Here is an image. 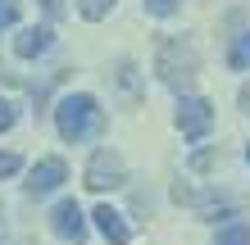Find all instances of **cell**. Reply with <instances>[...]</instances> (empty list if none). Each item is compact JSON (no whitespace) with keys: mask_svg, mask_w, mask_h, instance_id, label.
Listing matches in <instances>:
<instances>
[{"mask_svg":"<svg viewBox=\"0 0 250 245\" xmlns=\"http://www.w3.org/2000/svg\"><path fill=\"white\" fill-rule=\"evenodd\" d=\"M50 232L60 236L64 245H82V241H86V213H82V205H78L73 195L55 200V209H50Z\"/></svg>","mask_w":250,"mask_h":245,"instance_id":"6","label":"cell"},{"mask_svg":"<svg viewBox=\"0 0 250 245\" xmlns=\"http://www.w3.org/2000/svg\"><path fill=\"white\" fill-rule=\"evenodd\" d=\"M114 5H119V0H78V14L86 23H105L109 14H114Z\"/></svg>","mask_w":250,"mask_h":245,"instance_id":"11","label":"cell"},{"mask_svg":"<svg viewBox=\"0 0 250 245\" xmlns=\"http://www.w3.org/2000/svg\"><path fill=\"white\" fill-rule=\"evenodd\" d=\"M19 23V0H0V32Z\"/></svg>","mask_w":250,"mask_h":245,"instance_id":"17","label":"cell"},{"mask_svg":"<svg viewBox=\"0 0 250 245\" xmlns=\"http://www.w3.org/2000/svg\"><path fill=\"white\" fill-rule=\"evenodd\" d=\"M214 245H250V223H246V218L223 223V227L214 232Z\"/></svg>","mask_w":250,"mask_h":245,"instance_id":"10","label":"cell"},{"mask_svg":"<svg viewBox=\"0 0 250 245\" xmlns=\"http://www.w3.org/2000/svg\"><path fill=\"white\" fill-rule=\"evenodd\" d=\"M218 164V150H196L191 154V172H209Z\"/></svg>","mask_w":250,"mask_h":245,"instance_id":"16","label":"cell"},{"mask_svg":"<svg viewBox=\"0 0 250 245\" xmlns=\"http://www.w3.org/2000/svg\"><path fill=\"white\" fill-rule=\"evenodd\" d=\"M23 172V159L14 150H0V182H9V177H19Z\"/></svg>","mask_w":250,"mask_h":245,"instance_id":"15","label":"cell"},{"mask_svg":"<svg viewBox=\"0 0 250 245\" xmlns=\"http://www.w3.org/2000/svg\"><path fill=\"white\" fill-rule=\"evenodd\" d=\"M114 82L123 86L127 100H137V64H132V59H119V68H114Z\"/></svg>","mask_w":250,"mask_h":245,"instance_id":"12","label":"cell"},{"mask_svg":"<svg viewBox=\"0 0 250 245\" xmlns=\"http://www.w3.org/2000/svg\"><path fill=\"white\" fill-rule=\"evenodd\" d=\"M187 0H141V9L150 14V19H173V14H182Z\"/></svg>","mask_w":250,"mask_h":245,"instance_id":"13","label":"cell"},{"mask_svg":"<svg viewBox=\"0 0 250 245\" xmlns=\"http://www.w3.org/2000/svg\"><path fill=\"white\" fill-rule=\"evenodd\" d=\"M0 241H5V209H0Z\"/></svg>","mask_w":250,"mask_h":245,"instance_id":"20","label":"cell"},{"mask_svg":"<svg viewBox=\"0 0 250 245\" xmlns=\"http://www.w3.org/2000/svg\"><path fill=\"white\" fill-rule=\"evenodd\" d=\"M82 186H86V191H96V195L127 186V159L114 146H100L91 159H86V168H82Z\"/></svg>","mask_w":250,"mask_h":245,"instance_id":"3","label":"cell"},{"mask_svg":"<svg viewBox=\"0 0 250 245\" xmlns=\"http://www.w3.org/2000/svg\"><path fill=\"white\" fill-rule=\"evenodd\" d=\"M14 127H19V105H14L9 95H0V136L14 132Z\"/></svg>","mask_w":250,"mask_h":245,"instance_id":"14","label":"cell"},{"mask_svg":"<svg viewBox=\"0 0 250 245\" xmlns=\"http://www.w3.org/2000/svg\"><path fill=\"white\" fill-rule=\"evenodd\" d=\"M228 68H237V73H250V27L232 37V46H228Z\"/></svg>","mask_w":250,"mask_h":245,"instance_id":"9","label":"cell"},{"mask_svg":"<svg viewBox=\"0 0 250 245\" xmlns=\"http://www.w3.org/2000/svg\"><path fill=\"white\" fill-rule=\"evenodd\" d=\"M246 164H250V141H246Z\"/></svg>","mask_w":250,"mask_h":245,"instance_id":"21","label":"cell"},{"mask_svg":"<svg viewBox=\"0 0 250 245\" xmlns=\"http://www.w3.org/2000/svg\"><path fill=\"white\" fill-rule=\"evenodd\" d=\"M91 223H96V232L105 236L109 245H132V227H127V218L114 205H96L91 209Z\"/></svg>","mask_w":250,"mask_h":245,"instance_id":"8","label":"cell"},{"mask_svg":"<svg viewBox=\"0 0 250 245\" xmlns=\"http://www.w3.org/2000/svg\"><path fill=\"white\" fill-rule=\"evenodd\" d=\"M155 77L173 95H187L200 77V46L191 37H159L155 46Z\"/></svg>","mask_w":250,"mask_h":245,"instance_id":"2","label":"cell"},{"mask_svg":"<svg viewBox=\"0 0 250 245\" xmlns=\"http://www.w3.org/2000/svg\"><path fill=\"white\" fill-rule=\"evenodd\" d=\"M41 14H46V23H60L68 14V5H64V0H41Z\"/></svg>","mask_w":250,"mask_h":245,"instance_id":"18","label":"cell"},{"mask_svg":"<svg viewBox=\"0 0 250 245\" xmlns=\"http://www.w3.org/2000/svg\"><path fill=\"white\" fill-rule=\"evenodd\" d=\"M50 46H55V23L19 27V37H14V55L19 59H41V55H50Z\"/></svg>","mask_w":250,"mask_h":245,"instance_id":"7","label":"cell"},{"mask_svg":"<svg viewBox=\"0 0 250 245\" xmlns=\"http://www.w3.org/2000/svg\"><path fill=\"white\" fill-rule=\"evenodd\" d=\"M64 182H68V164L60 159V154H46V159H37L32 168H27L23 191L32 195V200H46V195H55V191H60Z\"/></svg>","mask_w":250,"mask_h":245,"instance_id":"5","label":"cell"},{"mask_svg":"<svg viewBox=\"0 0 250 245\" xmlns=\"http://www.w3.org/2000/svg\"><path fill=\"white\" fill-rule=\"evenodd\" d=\"M173 123H178L182 141H205V136L214 132V105L205 95L187 91V95H178V113H173Z\"/></svg>","mask_w":250,"mask_h":245,"instance_id":"4","label":"cell"},{"mask_svg":"<svg viewBox=\"0 0 250 245\" xmlns=\"http://www.w3.org/2000/svg\"><path fill=\"white\" fill-rule=\"evenodd\" d=\"M237 109H241V113H250V77L241 82V91H237Z\"/></svg>","mask_w":250,"mask_h":245,"instance_id":"19","label":"cell"},{"mask_svg":"<svg viewBox=\"0 0 250 245\" xmlns=\"http://www.w3.org/2000/svg\"><path fill=\"white\" fill-rule=\"evenodd\" d=\"M55 132H60L64 146H82V141L100 136V127H105V109H100V100L91 91H68L55 100Z\"/></svg>","mask_w":250,"mask_h":245,"instance_id":"1","label":"cell"}]
</instances>
